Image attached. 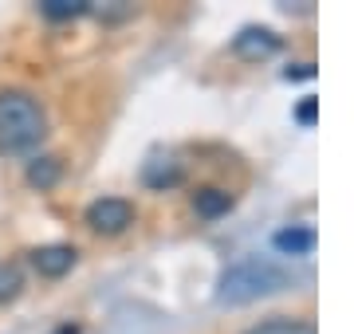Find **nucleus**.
Masks as SVG:
<instances>
[{"instance_id":"1","label":"nucleus","mask_w":354,"mask_h":334,"mask_svg":"<svg viewBox=\"0 0 354 334\" xmlns=\"http://www.w3.org/2000/svg\"><path fill=\"white\" fill-rule=\"evenodd\" d=\"M44 134V106L28 90H0V154H32Z\"/></svg>"},{"instance_id":"2","label":"nucleus","mask_w":354,"mask_h":334,"mask_svg":"<svg viewBox=\"0 0 354 334\" xmlns=\"http://www.w3.org/2000/svg\"><path fill=\"white\" fill-rule=\"evenodd\" d=\"M283 287H288V271L279 268V264L248 256V259H241V264H232V268L225 271L216 299H221V303H252V299L283 291Z\"/></svg>"},{"instance_id":"3","label":"nucleus","mask_w":354,"mask_h":334,"mask_svg":"<svg viewBox=\"0 0 354 334\" xmlns=\"http://www.w3.org/2000/svg\"><path fill=\"white\" fill-rule=\"evenodd\" d=\"M87 224L102 236H118V232H127L134 224V205L122 201V197H102L87 208Z\"/></svg>"},{"instance_id":"4","label":"nucleus","mask_w":354,"mask_h":334,"mask_svg":"<svg viewBox=\"0 0 354 334\" xmlns=\"http://www.w3.org/2000/svg\"><path fill=\"white\" fill-rule=\"evenodd\" d=\"M32 268H36L39 275L55 279V275H64V271L75 268V248H71V244H48V248H36V252H32Z\"/></svg>"},{"instance_id":"5","label":"nucleus","mask_w":354,"mask_h":334,"mask_svg":"<svg viewBox=\"0 0 354 334\" xmlns=\"http://www.w3.org/2000/svg\"><path fill=\"white\" fill-rule=\"evenodd\" d=\"M272 244L279 248V256H311V248H315V228H307V224L279 228Z\"/></svg>"},{"instance_id":"6","label":"nucleus","mask_w":354,"mask_h":334,"mask_svg":"<svg viewBox=\"0 0 354 334\" xmlns=\"http://www.w3.org/2000/svg\"><path fill=\"white\" fill-rule=\"evenodd\" d=\"M276 48H279V39L268 28H248L244 36H236V52H244V55H272Z\"/></svg>"},{"instance_id":"7","label":"nucleus","mask_w":354,"mask_h":334,"mask_svg":"<svg viewBox=\"0 0 354 334\" xmlns=\"http://www.w3.org/2000/svg\"><path fill=\"white\" fill-rule=\"evenodd\" d=\"M244 334H315V326L304 319H264V322H256V326H248Z\"/></svg>"},{"instance_id":"8","label":"nucleus","mask_w":354,"mask_h":334,"mask_svg":"<svg viewBox=\"0 0 354 334\" xmlns=\"http://www.w3.org/2000/svg\"><path fill=\"white\" fill-rule=\"evenodd\" d=\"M20 287H24V271L16 268V264H8V259H0V303L16 299Z\"/></svg>"},{"instance_id":"9","label":"nucleus","mask_w":354,"mask_h":334,"mask_svg":"<svg viewBox=\"0 0 354 334\" xmlns=\"http://www.w3.org/2000/svg\"><path fill=\"white\" fill-rule=\"evenodd\" d=\"M55 177H59V161H55V157H36V166L28 169V181L39 185V189H51Z\"/></svg>"},{"instance_id":"10","label":"nucleus","mask_w":354,"mask_h":334,"mask_svg":"<svg viewBox=\"0 0 354 334\" xmlns=\"http://www.w3.org/2000/svg\"><path fill=\"white\" fill-rule=\"evenodd\" d=\"M83 8H87L83 0H44V4H39V12L51 16V20H67V16H79Z\"/></svg>"},{"instance_id":"11","label":"nucleus","mask_w":354,"mask_h":334,"mask_svg":"<svg viewBox=\"0 0 354 334\" xmlns=\"http://www.w3.org/2000/svg\"><path fill=\"white\" fill-rule=\"evenodd\" d=\"M228 208V193H221V189H205L201 197H197V213L201 217H216V213H225Z\"/></svg>"},{"instance_id":"12","label":"nucleus","mask_w":354,"mask_h":334,"mask_svg":"<svg viewBox=\"0 0 354 334\" xmlns=\"http://www.w3.org/2000/svg\"><path fill=\"white\" fill-rule=\"evenodd\" d=\"M315 118V99H307L304 106H299V122H311Z\"/></svg>"},{"instance_id":"13","label":"nucleus","mask_w":354,"mask_h":334,"mask_svg":"<svg viewBox=\"0 0 354 334\" xmlns=\"http://www.w3.org/2000/svg\"><path fill=\"white\" fill-rule=\"evenodd\" d=\"M55 334H79V326H71V322H67V326H59Z\"/></svg>"}]
</instances>
